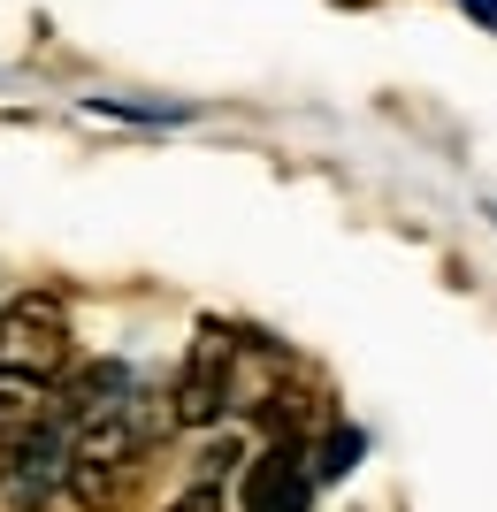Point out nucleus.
<instances>
[{
  "label": "nucleus",
  "mask_w": 497,
  "mask_h": 512,
  "mask_svg": "<svg viewBox=\"0 0 497 512\" xmlns=\"http://www.w3.org/2000/svg\"><path fill=\"white\" fill-rule=\"evenodd\" d=\"M230 367H238V344L222 337V329H199L192 360H184V375H176V390H169V421H184V428L215 421L222 398H230Z\"/></svg>",
  "instance_id": "obj_3"
},
{
  "label": "nucleus",
  "mask_w": 497,
  "mask_h": 512,
  "mask_svg": "<svg viewBox=\"0 0 497 512\" xmlns=\"http://www.w3.org/2000/svg\"><path fill=\"white\" fill-rule=\"evenodd\" d=\"M54 421V398L31 375H0V482L23 467V451L39 444V428Z\"/></svg>",
  "instance_id": "obj_5"
},
{
  "label": "nucleus",
  "mask_w": 497,
  "mask_h": 512,
  "mask_svg": "<svg viewBox=\"0 0 497 512\" xmlns=\"http://www.w3.org/2000/svg\"><path fill=\"white\" fill-rule=\"evenodd\" d=\"M314 505V467L299 444H276L245 467V512H306Z\"/></svg>",
  "instance_id": "obj_4"
},
{
  "label": "nucleus",
  "mask_w": 497,
  "mask_h": 512,
  "mask_svg": "<svg viewBox=\"0 0 497 512\" xmlns=\"http://www.w3.org/2000/svg\"><path fill=\"white\" fill-rule=\"evenodd\" d=\"M169 428V413H146V398H108V406L77 413V436L62 451V482L85 512H115L138 482V459H146V436Z\"/></svg>",
  "instance_id": "obj_1"
},
{
  "label": "nucleus",
  "mask_w": 497,
  "mask_h": 512,
  "mask_svg": "<svg viewBox=\"0 0 497 512\" xmlns=\"http://www.w3.org/2000/svg\"><path fill=\"white\" fill-rule=\"evenodd\" d=\"M69 367V306L62 299H16L0 314V375H31V383H54Z\"/></svg>",
  "instance_id": "obj_2"
},
{
  "label": "nucleus",
  "mask_w": 497,
  "mask_h": 512,
  "mask_svg": "<svg viewBox=\"0 0 497 512\" xmlns=\"http://www.w3.org/2000/svg\"><path fill=\"white\" fill-rule=\"evenodd\" d=\"M352 459H360V436H352V428H337V436L322 444V467H314V482H345Z\"/></svg>",
  "instance_id": "obj_6"
},
{
  "label": "nucleus",
  "mask_w": 497,
  "mask_h": 512,
  "mask_svg": "<svg viewBox=\"0 0 497 512\" xmlns=\"http://www.w3.org/2000/svg\"><path fill=\"white\" fill-rule=\"evenodd\" d=\"M459 8H467L475 23H490V31H497V0H459Z\"/></svg>",
  "instance_id": "obj_9"
},
{
  "label": "nucleus",
  "mask_w": 497,
  "mask_h": 512,
  "mask_svg": "<svg viewBox=\"0 0 497 512\" xmlns=\"http://www.w3.org/2000/svg\"><path fill=\"white\" fill-rule=\"evenodd\" d=\"M238 459H245V444H238V436L207 444V451H199V482H222V474H238Z\"/></svg>",
  "instance_id": "obj_7"
},
{
  "label": "nucleus",
  "mask_w": 497,
  "mask_h": 512,
  "mask_svg": "<svg viewBox=\"0 0 497 512\" xmlns=\"http://www.w3.org/2000/svg\"><path fill=\"white\" fill-rule=\"evenodd\" d=\"M161 512H230V505H222V482H192V490L169 497Z\"/></svg>",
  "instance_id": "obj_8"
}]
</instances>
